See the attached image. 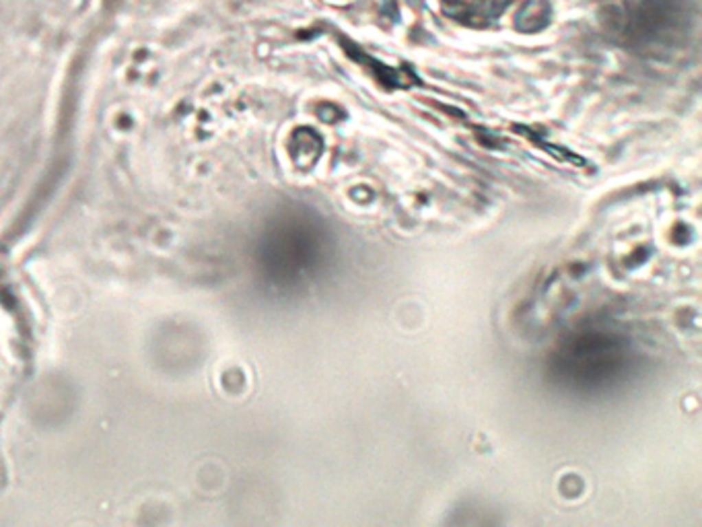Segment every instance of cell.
Listing matches in <instances>:
<instances>
[{
	"mask_svg": "<svg viewBox=\"0 0 702 527\" xmlns=\"http://www.w3.org/2000/svg\"><path fill=\"white\" fill-rule=\"evenodd\" d=\"M517 16H519L517 19L519 29H523V31L542 29L548 23V16H550V4L546 0H532L519 10Z\"/></svg>",
	"mask_w": 702,
	"mask_h": 527,
	"instance_id": "obj_1",
	"label": "cell"
}]
</instances>
